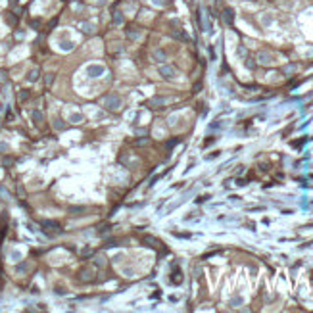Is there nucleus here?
<instances>
[{
    "label": "nucleus",
    "instance_id": "nucleus-16",
    "mask_svg": "<svg viewBox=\"0 0 313 313\" xmlns=\"http://www.w3.org/2000/svg\"><path fill=\"white\" fill-rule=\"evenodd\" d=\"M4 150H8V146L6 144H0V152H4Z\"/></svg>",
    "mask_w": 313,
    "mask_h": 313
},
{
    "label": "nucleus",
    "instance_id": "nucleus-15",
    "mask_svg": "<svg viewBox=\"0 0 313 313\" xmlns=\"http://www.w3.org/2000/svg\"><path fill=\"white\" fill-rule=\"evenodd\" d=\"M0 81H6V73L4 71H0Z\"/></svg>",
    "mask_w": 313,
    "mask_h": 313
},
{
    "label": "nucleus",
    "instance_id": "nucleus-1",
    "mask_svg": "<svg viewBox=\"0 0 313 313\" xmlns=\"http://www.w3.org/2000/svg\"><path fill=\"white\" fill-rule=\"evenodd\" d=\"M42 227H46V232H48V230L52 229V234H60V232H62V230H60V227H58V223H54V221H42Z\"/></svg>",
    "mask_w": 313,
    "mask_h": 313
},
{
    "label": "nucleus",
    "instance_id": "nucleus-10",
    "mask_svg": "<svg viewBox=\"0 0 313 313\" xmlns=\"http://www.w3.org/2000/svg\"><path fill=\"white\" fill-rule=\"evenodd\" d=\"M102 71H104L102 67H90V69H89V73H90V77H96L94 73H102Z\"/></svg>",
    "mask_w": 313,
    "mask_h": 313
},
{
    "label": "nucleus",
    "instance_id": "nucleus-13",
    "mask_svg": "<svg viewBox=\"0 0 313 313\" xmlns=\"http://www.w3.org/2000/svg\"><path fill=\"white\" fill-rule=\"evenodd\" d=\"M62 48H64V50H69V48H73V44H71V42H64Z\"/></svg>",
    "mask_w": 313,
    "mask_h": 313
},
{
    "label": "nucleus",
    "instance_id": "nucleus-8",
    "mask_svg": "<svg viewBox=\"0 0 313 313\" xmlns=\"http://www.w3.org/2000/svg\"><path fill=\"white\" fill-rule=\"evenodd\" d=\"M33 119H35L37 123H40V121H42V114H40L38 109H35V111H33Z\"/></svg>",
    "mask_w": 313,
    "mask_h": 313
},
{
    "label": "nucleus",
    "instance_id": "nucleus-11",
    "mask_svg": "<svg viewBox=\"0 0 313 313\" xmlns=\"http://www.w3.org/2000/svg\"><path fill=\"white\" fill-rule=\"evenodd\" d=\"M19 98H21V100H25V98H29V92H27V90H23V92H19Z\"/></svg>",
    "mask_w": 313,
    "mask_h": 313
},
{
    "label": "nucleus",
    "instance_id": "nucleus-4",
    "mask_svg": "<svg viewBox=\"0 0 313 313\" xmlns=\"http://www.w3.org/2000/svg\"><path fill=\"white\" fill-rule=\"evenodd\" d=\"M160 104H163V98H152V100L148 102V106H150V108H158Z\"/></svg>",
    "mask_w": 313,
    "mask_h": 313
},
{
    "label": "nucleus",
    "instance_id": "nucleus-5",
    "mask_svg": "<svg viewBox=\"0 0 313 313\" xmlns=\"http://www.w3.org/2000/svg\"><path fill=\"white\" fill-rule=\"evenodd\" d=\"M37 79H38V69H31L27 75V81H37Z\"/></svg>",
    "mask_w": 313,
    "mask_h": 313
},
{
    "label": "nucleus",
    "instance_id": "nucleus-7",
    "mask_svg": "<svg viewBox=\"0 0 313 313\" xmlns=\"http://www.w3.org/2000/svg\"><path fill=\"white\" fill-rule=\"evenodd\" d=\"M81 29H83L85 33H89V35H90V33H94V27L90 25V23H83V25H81Z\"/></svg>",
    "mask_w": 313,
    "mask_h": 313
},
{
    "label": "nucleus",
    "instance_id": "nucleus-9",
    "mask_svg": "<svg viewBox=\"0 0 313 313\" xmlns=\"http://www.w3.org/2000/svg\"><path fill=\"white\" fill-rule=\"evenodd\" d=\"M27 269H29V263H21V265L15 267V271H17V273H23V271H27Z\"/></svg>",
    "mask_w": 313,
    "mask_h": 313
},
{
    "label": "nucleus",
    "instance_id": "nucleus-12",
    "mask_svg": "<svg viewBox=\"0 0 313 313\" xmlns=\"http://www.w3.org/2000/svg\"><path fill=\"white\" fill-rule=\"evenodd\" d=\"M52 81H54V75H52V73H48V75H46V85H50Z\"/></svg>",
    "mask_w": 313,
    "mask_h": 313
},
{
    "label": "nucleus",
    "instance_id": "nucleus-3",
    "mask_svg": "<svg viewBox=\"0 0 313 313\" xmlns=\"http://www.w3.org/2000/svg\"><path fill=\"white\" fill-rule=\"evenodd\" d=\"M119 104H121V102H119L117 98H108V108L109 109H117V108H119Z\"/></svg>",
    "mask_w": 313,
    "mask_h": 313
},
{
    "label": "nucleus",
    "instance_id": "nucleus-6",
    "mask_svg": "<svg viewBox=\"0 0 313 313\" xmlns=\"http://www.w3.org/2000/svg\"><path fill=\"white\" fill-rule=\"evenodd\" d=\"M154 58H156V62H163V60H165V54L161 50H156L154 52Z\"/></svg>",
    "mask_w": 313,
    "mask_h": 313
},
{
    "label": "nucleus",
    "instance_id": "nucleus-14",
    "mask_svg": "<svg viewBox=\"0 0 313 313\" xmlns=\"http://www.w3.org/2000/svg\"><path fill=\"white\" fill-rule=\"evenodd\" d=\"M56 127H58V129H64L65 125H64V123H62V119H56Z\"/></svg>",
    "mask_w": 313,
    "mask_h": 313
},
{
    "label": "nucleus",
    "instance_id": "nucleus-2",
    "mask_svg": "<svg viewBox=\"0 0 313 313\" xmlns=\"http://www.w3.org/2000/svg\"><path fill=\"white\" fill-rule=\"evenodd\" d=\"M160 73H161V77H165V79H173V77H175V69L169 67V65H161Z\"/></svg>",
    "mask_w": 313,
    "mask_h": 313
}]
</instances>
